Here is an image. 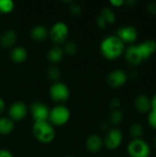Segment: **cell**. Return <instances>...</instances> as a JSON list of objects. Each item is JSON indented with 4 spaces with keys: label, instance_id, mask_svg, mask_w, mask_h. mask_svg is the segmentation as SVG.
I'll list each match as a JSON object with an SVG mask.
<instances>
[{
    "label": "cell",
    "instance_id": "6da1fadb",
    "mask_svg": "<svg viewBox=\"0 0 156 157\" xmlns=\"http://www.w3.org/2000/svg\"><path fill=\"white\" fill-rule=\"evenodd\" d=\"M100 52L106 59L115 60L123 53L124 43L117 36H108L102 40Z\"/></svg>",
    "mask_w": 156,
    "mask_h": 157
},
{
    "label": "cell",
    "instance_id": "7a4b0ae2",
    "mask_svg": "<svg viewBox=\"0 0 156 157\" xmlns=\"http://www.w3.org/2000/svg\"><path fill=\"white\" fill-rule=\"evenodd\" d=\"M32 132L34 137L42 144H49L55 137L54 129L48 121L35 122L32 127Z\"/></svg>",
    "mask_w": 156,
    "mask_h": 157
},
{
    "label": "cell",
    "instance_id": "3957f363",
    "mask_svg": "<svg viewBox=\"0 0 156 157\" xmlns=\"http://www.w3.org/2000/svg\"><path fill=\"white\" fill-rule=\"evenodd\" d=\"M70 116L71 113L68 108L62 105H58L50 110L49 120L51 123H52L55 126H63L65 123H67V121L70 119Z\"/></svg>",
    "mask_w": 156,
    "mask_h": 157
},
{
    "label": "cell",
    "instance_id": "277c9868",
    "mask_svg": "<svg viewBox=\"0 0 156 157\" xmlns=\"http://www.w3.org/2000/svg\"><path fill=\"white\" fill-rule=\"evenodd\" d=\"M127 151L131 157H149L151 153L150 146L142 139L132 140L128 144Z\"/></svg>",
    "mask_w": 156,
    "mask_h": 157
},
{
    "label": "cell",
    "instance_id": "5b68a950",
    "mask_svg": "<svg viewBox=\"0 0 156 157\" xmlns=\"http://www.w3.org/2000/svg\"><path fill=\"white\" fill-rule=\"evenodd\" d=\"M50 96L55 102H64L69 98L70 91L65 84L55 82L50 87Z\"/></svg>",
    "mask_w": 156,
    "mask_h": 157
},
{
    "label": "cell",
    "instance_id": "8992f818",
    "mask_svg": "<svg viewBox=\"0 0 156 157\" xmlns=\"http://www.w3.org/2000/svg\"><path fill=\"white\" fill-rule=\"evenodd\" d=\"M69 33V29L67 25L64 22L59 21L56 22L51 29L50 30V37L51 39V40L56 43V44H60V43H63L68 36Z\"/></svg>",
    "mask_w": 156,
    "mask_h": 157
},
{
    "label": "cell",
    "instance_id": "52a82bcc",
    "mask_svg": "<svg viewBox=\"0 0 156 157\" xmlns=\"http://www.w3.org/2000/svg\"><path fill=\"white\" fill-rule=\"evenodd\" d=\"M30 112L35 122H41L49 119L50 109L41 102H34L30 106Z\"/></svg>",
    "mask_w": 156,
    "mask_h": 157
},
{
    "label": "cell",
    "instance_id": "ba28073f",
    "mask_svg": "<svg viewBox=\"0 0 156 157\" xmlns=\"http://www.w3.org/2000/svg\"><path fill=\"white\" fill-rule=\"evenodd\" d=\"M122 142V132L119 129H112L110 130L104 140L105 146L109 150L117 149Z\"/></svg>",
    "mask_w": 156,
    "mask_h": 157
},
{
    "label": "cell",
    "instance_id": "9c48e42d",
    "mask_svg": "<svg viewBox=\"0 0 156 157\" xmlns=\"http://www.w3.org/2000/svg\"><path fill=\"white\" fill-rule=\"evenodd\" d=\"M117 37L124 43H132L137 40L138 31L132 26H123L117 31Z\"/></svg>",
    "mask_w": 156,
    "mask_h": 157
},
{
    "label": "cell",
    "instance_id": "30bf717a",
    "mask_svg": "<svg viewBox=\"0 0 156 157\" xmlns=\"http://www.w3.org/2000/svg\"><path fill=\"white\" fill-rule=\"evenodd\" d=\"M127 75L122 70H114L108 75V84L113 88H118L125 85L127 82Z\"/></svg>",
    "mask_w": 156,
    "mask_h": 157
},
{
    "label": "cell",
    "instance_id": "8fae6325",
    "mask_svg": "<svg viewBox=\"0 0 156 157\" xmlns=\"http://www.w3.org/2000/svg\"><path fill=\"white\" fill-rule=\"evenodd\" d=\"M116 20L115 13L108 7L104 8L97 17V24L99 28L105 29L107 26L113 24Z\"/></svg>",
    "mask_w": 156,
    "mask_h": 157
},
{
    "label": "cell",
    "instance_id": "7c38bea8",
    "mask_svg": "<svg viewBox=\"0 0 156 157\" xmlns=\"http://www.w3.org/2000/svg\"><path fill=\"white\" fill-rule=\"evenodd\" d=\"M27 107L23 102L13 103L8 110L10 120L12 121H21L27 116Z\"/></svg>",
    "mask_w": 156,
    "mask_h": 157
},
{
    "label": "cell",
    "instance_id": "4fadbf2b",
    "mask_svg": "<svg viewBox=\"0 0 156 157\" xmlns=\"http://www.w3.org/2000/svg\"><path fill=\"white\" fill-rule=\"evenodd\" d=\"M125 58L130 64L134 66L139 65L143 61L137 45H131L127 48L125 52Z\"/></svg>",
    "mask_w": 156,
    "mask_h": 157
},
{
    "label": "cell",
    "instance_id": "5bb4252c",
    "mask_svg": "<svg viewBox=\"0 0 156 157\" xmlns=\"http://www.w3.org/2000/svg\"><path fill=\"white\" fill-rule=\"evenodd\" d=\"M137 46L139 48V51L143 60L149 59L156 52V42L152 40L143 41Z\"/></svg>",
    "mask_w": 156,
    "mask_h": 157
},
{
    "label": "cell",
    "instance_id": "9a60e30c",
    "mask_svg": "<svg viewBox=\"0 0 156 157\" xmlns=\"http://www.w3.org/2000/svg\"><path fill=\"white\" fill-rule=\"evenodd\" d=\"M134 105L136 109L141 113H146L152 109L151 99L144 94H141L135 98Z\"/></svg>",
    "mask_w": 156,
    "mask_h": 157
},
{
    "label": "cell",
    "instance_id": "2e32d148",
    "mask_svg": "<svg viewBox=\"0 0 156 157\" xmlns=\"http://www.w3.org/2000/svg\"><path fill=\"white\" fill-rule=\"evenodd\" d=\"M86 149L91 153H97L103 146V141L102 139L96 134H93L89 136L86 143Z\"/></svg>",
    "mask_w": 156,
    "mask_h": 157
},
{
    "label": "cell",
    "instance_id": "e0dca14e",
    "mask_svg": "<svg viewBox=\"0 0 156 157\" xmlns=\"http://www.w3.org/2000/svg\"><path fill=\"white\" fill-rule=\"evenodd\" d=\"M17 41V33L14 30H6L0 36V45L4 48L12 47Z\"/></svg>",
    "mask_w": 156,
    "mask_h": 157
},
{
    "label": "cell",
    "instance_id": "ac0fdd59",
    "mask_svg": "<svg viewBox=\"0 0 156 157\" xmlns=\"http://www.w3.org/2000/svg\"><path fill=\"white\" fill-rule=\"evenodd\" d=\"M27 57H28L27 50L23 47H16L10 52V58L16 63H21L25 62Z\"/></svg>",
    "mask_w": 156,
    "mask_h": 157
},
{
    "label": "cell",
    "instance_id": "d6986e66",
    "mask_svg": "<svg viewBox=\"0 0 156 157\" xmlns=\"http://www.w3.org/2000/svg\"><path fill=\"white\" fill-rule=\"evenodd\" d=\"M47 35H48V31H47L46 28L43 27V26H41V25L35 26L31 29V32H30L31 38L34 40H37V41H42V40H44L47 38Z\"/></svg>",
    "mask_w": 156,
    "mask_h": 157
},
{
    "label": "cell",
    "instance_id": "ffe728a7",
    "mask_svg": "<svg viewBox=\"0 0 156 157\" xmlns=\"http://www.w3.org/2000/svg\"><path fill=\"white\" fill-rule=\"evenodd\" d=\"M47 57L51 63H59L60 61H62L63 57V51L62 48L58 46H54L49 50Z\"/></svg>",
    "mask_w": 156,
    "mask_h": 157
},
{
    "label": "cell",
    "instance_id": "44dd1931",
    "mask_svg": "<svg viewBox=\"0 0 156 157\" xmlns=\"http://www.w3.org/2000/svg\"><path fill=\"white\" fill-rule=\"evenodd\" d=\"M14 122L8 118H0V134L6 135L13 132Z\"/></svg>",
    "mask_w": 156,
    "mask_h": 157
},
{
    "label": "cell",
    "instance_id": "7402d4cb",
    "mask_svg": "<svg viewBox=\"0 0 156 157\" xmlns=\"http://www.w3.org/2000/svg\"><path fill=\"white\" fill-rule=\"evenodd\" d=\"M123 112L120 109H114L109 115V121L112 125H118L123 121Z\"/></svg>",
    "mask_w": 156,
    "mask_h": 157
},
{
    "label": "cell",
    "instance_id": "603a6c76",
    "mask_svg": "<svg viewBox=\"0 0 156 157\" xmlns=\"http://www.w3.org/2000/svg\"><path fill=\"white\" fill-rule=\"evenodd\" d=\"M144 133V130L143 127L140 124V123H134L131 125V127L130 128V134L131 137L135 139H140Z\"/></svg>",
    "mask_w": 156,
    "mask_h": 157
},
{
    "label": "cell",
    "instance_id": "cb8c5ba5",
    "mask_svg": "<svg viewBox=\"0 0 156 157\" xmlns=\"http://www.w3.org/2000/svg\"><path fill=\"white\" fill-rule=\"evenodd\" d=\"M14 8V3L11 0H0V13H10Z\"/></svg>",
    "mask_w": 156,
    "mask_h": 157
},
{
    "label": "cell",
    "instance_id": "d4e9b609",
    "mask_svg": "<svg viewBox=\"0 0 156 157\" xmlns=\"http://www.w3.org/2000/svg\"><path fill=\"white\" fill-rule=\"evenodd\" d=\"M47 75L48 77L52 80V81H57L61 75V73H60V70L58 67L56 66H51L48 71H47Z\"/></svg>",
    "mask_w": 156,
    "mask_h": 157
},
{
    "label": "cell",
    "instance_id": "484cf974",
    "mask_svg": "<svg viewBox=\"0 0 156 157\" xmlns=\"http://www.w3.org/2000/svg\"><path fill=\"white\" fill-rule=\"evenodd\" d=\"M63 51L65 52V53H67L68 55H74L77 52V46L74 42L68 41L64 44V48Z\"/></svg>",
    "mask_w": 156,
    "mask_h": 157
},
{
    "label": "cell",
    "instance_id": "4316f807",
    "mask_svg": "<svg viewBox=\"0 0 156 157\" xmlns=\"http://www.w3.org/2000/svg\"><path fill=\"white\" fill-rule=\"evenodd\" d=\"M148 122L151 127L156 130V109H151L148 115Z\"/></svg>",
    "mask_w": 156,
    "mask_h": 157
},
{
    "label": "cell",
    "instance_id": "83f0119b",
    "mask_svg": "<svg viewBox=\"0 0 156 157\" xmlns=\"http://www.w3.org/2000/svg\"><path fill=\"white\" fill-rule=\"evenodd\" d=\"M70 7V11L71 13L74 15V16H79L82 12V9H81V6L76 4V3H72L71 6H69Z\"/></svg>",
    "mask_w": 156,
    "mask_h": 157
},
{
    "label": "cell",
    "instance_id": "f1b7e54d",
    "mask_svg": "<svg viewBox=\"0 0 156 157\" xmlns=\"http://www.w3.org/2000/svg\"><path fill=\"white\" fill-rule=\"evenodd\" d=\"M110 107L114 109H119L120 107V100L119 98H113L110 102Z\"/></svg>",
    "mask_w": 156,
    "mask_h": 157
},
{
    "label": "cell",
    "instance_id": "f546056e",
    "mask_svg": "<svg viewBox=\"0 0 156 157\" xmlns=\"http://www.w3.org/2000/svg\"><path fill=\"white\" fill-rule=\"evenodd\" d=\"M147 8H148V11L150 13L156 15V2H151V3H149Z\"/></svg>",
    "mask_w": 156,
    "mask_h": 157
},
{
    "label": "cell",
    "instance_id": "4dcf8cb0",
    "mask_svg": "<svg viewBox=\"0 0 156 157\" xmlns=\"http://www.w3.org/2000/svg\"><path fill=\"white\" fill-rule=\"evenodd\" d=\"M0 157H13V155L7 150H1L0 151Z\"/></svg>",
    "mask_w": 156,
    "mask_h": 157
},
{
    "label": "cell",
    "instance_id": "1f68e13d",
    "mask_svg": "<svg viewBox=\"0 0 156 157\" xmlns=\"http://www.w3.org/2000/svg\"><path fill=\"white\" fill-rule=\"evenodd\" d=\"M110 4L114 6H120L124 4V1H122V0H112V1H110Z\"/></svg>",
    "mask_w": 156,
    "mask_h": 157
},
{
    "label": "cell",
    "instance_id": "d6a6232c",
    "mask_svg": "<svg viewBox=\"0 0 156 157\" xmlns=\"http://www.w3.org/2000/svg\"><path fill=\"white\" fill-rule=\"evenodd\" d=\"M151 107H152V109H156V93L151 99Z\"/></svg>",
    "mask_w": 156,
    "mask_h": 157
},
{
    "label": "cell",
    "instance_id": "836d02e7",
    "mask_svg": "<svg viewBox=\"0 0 156 157\" xmlns=\"http://www.w3.org/2000/svg\"><path fill=\"white\" fill-rule=\"evenodd\" d=\"M5 107H6V105H5V102H4V100L0 98V114L4 111V109H5Z\"/></svg>",
    "mask_w": 156,
    "mask_h": 157
},
{
    "label": "cell",
    "instance_id": "e575fe53",
    "mask_svg": "<svg viewBox=\"0 0 156 157\" xmlns=\"http://www.w3.org/2000/svg\"><path fill=\"white\" fill-rule=\"evenodd\" d=\"M154 145H155V147H156V137H155V139H154Z\"/></svg>",
    "mask_w": 156,
    "mask_h": 157
},
{
    "label": "cell",
    "instance_id": "d590c367",
    "mask_svg": "<svg viewBox=\"0 0 156 157\" xmlns=\"http://www.w3.org/2000/svg\"><path fill=\"white\" fill-rule=\"evenodd\" d=\"M66 157H73V156H66Z\"/></svg>",
    "mask_w": 156,
    "mask_h": 157
}]
</instances>
